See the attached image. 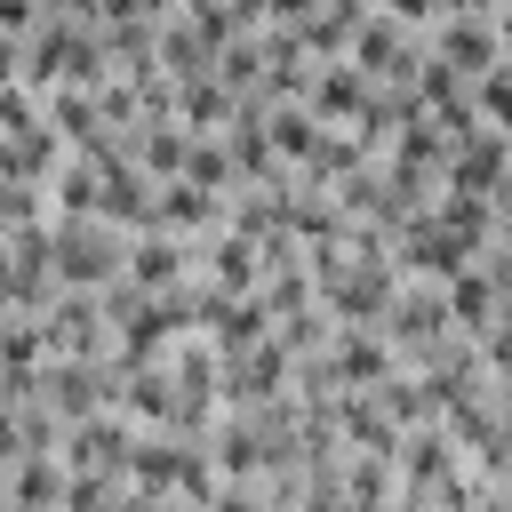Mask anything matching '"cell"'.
Instances as JSON below:
<instances>
[{"label":"cell","mask_w":512,"mask_h":512,"mask_svg":"<svg viewBox=\"0 0 512 512\" xmlns=\"http://www.w3.org/2000/svg\"><path fill=\"white\" fill-rule=\"evenodd\" d=\"M48 264L56 288H112L128 272V232L112 216H48Z\"/></svg>","instance_id":"cell-1"},{"label":"cell","mask_w":512,"mask_h":512,"mask_svg":"<svg viewBox=\"0 0 512 512\" xmlns=\"http://www.w3.org/2000/svg\"><path fill=\"white\" fill-rule=\"evenodd\" d=\"M376 328H384V344L400 352V368H424V360L456 336V320H448V280H400Z\"/></svg>","instance_id":"cell-2"},{"label":"cell","mask_w":512,"mask_h":512,"mask_svg":"<svg viewBox=\"0 0 512 512\" xmlns=\"http://www.w3.org/2000/svg\"><path fill=\"white\" fill-rule=\"evenodd\" d=\"M40 336L48 352H88V360H112V312H104V288H56L40 304Z\"/></svg>","instance_id":"cell-3"},{"label":"cell","mask_w":512,"mask_h":512,"mask_svg":"<svg viewBox=\"0 0 512 512\" xmlns=\"http://www.w3.org/2000/svg\"><path fill=\"white\" fill-rule=\"evenodd\" d=\"M352 64H360L376 88H400V80H416V64H424V32L400 24V16H384V8H368L360 32H352Z\"/></svg>","instance_id":"cell-4"},{"label":"cell","mask_w":512,"mask_h":512,"mask_svg":"<svg viewBox=\"0 0 512 512\" xmlns=\"http://www.w3.org/2000/svg\"><path fill=\"white\" fill-rule=\"evenodd\" d=\"M40 400H48L64 424H80V416L112 408V360H88V352H48V360H40Z\"/></svg>","instance_id":"cell-5"},{"label":"cell","mask_w":512,"mask_h":512,"mask_svg":"<svg viewBox=\"0 0 512 512\" xmlns=\"http://www.w3.org/2000/svg\"><path fill=\"white\" fill-rule=\"evenodd\" d=\"M296 384V352L280 344V336H256L248 352H224V408H256V400H272V392H288Z\"/></svg>","instance_id":"cell-6"},{"label":"cell","mask_w":512,"mask_h":512,"mask_svg":"<svg viewBox=\"0 0 512 512\" xmlns=\"http://www.w3.org/2000/svg\"><path fill=\"white\" fill-rule=\"evenodd\" d=\"M472 256H480V248H472L464 232H448V224H440L432 208H424V216H416V224L400 232V248H392L400 280H456V272H464Z\"/></svg>","instance_id":"cell-7"},{"label":"cell","mask_w":512,"mask_h":512,"mask_svg":"<svg viewBox=\"0 0 512 512\" xmlns=\"http://www.w3.org/2000/svg\"><path fill=\"white\" fill-rule=\"evenodd\" d=\"M192 272H200V240H184V232H168V224L128 232V272H120V280H136L144 296H152V288H176V280H192Z\"/></svg>","instance_id":"cell-8"},{"label":"cell","mask_w":512,"mask_h":512,"mask_svg":"<svg viewBox=\"0 0 512 512\" xmlns=\"http://www.w3.org/2000/svg\"><path fill=\"white\" fill-rule=\"evenodd\" d=\"M136 440H144V424H136L128 408H96V416H80V424H64V464H96V472H128V456H136Z\"/></svg>","instance_id":"cell-9"},{"label":"cell","mask_w":512,"mask_h":512,"mask_svg":"<svg viewBox=\"0 0 512 512\" xmlns=\"http://www.w3.org/2000/svg\"><path fill=\"white\" fill-rule=\"evenodd\" d=\"M320 360H328L336 384H384V376L400 368V352H392L384 328H368V320H336V336L320 344Z\"/></svg>","instance_id":"cell-10"},{"label":"cell","mask_w":512,"mask_h":512,"mask_svg":"<svg viewBox=\"0 0 512 512\" xmlns=\"http://www.w3.org/2000/svg\"><path fill=\"white\" fill-rule=\"evenodd\" d=\"M200 280H208V288H224V296H248V288L264 280V248H256V232L216 224V232L200 240Z\"/></svg>","instance_id":"cell-11"},{"label":"cell","mask_w":512,"mask_h":512,"mask_svg":"<svg viewBox=\"0 0 512 512\" xmlns=\"http://www.w3.org/2000/svg\"><path fill=\"white\" fill-rule=\"evenodd\" d=\"M504 168H512V136L480 120L464 144H448V168H440V184H456V192H496V184H504Z\"/></svg>","instance_id":"cell-12"},{"label":"cell","mask_w":512,"mask_h":512,"mask_svg":"<svg viewBox=\"0 0 512 512\" xmlns=\"http://www.w3.org/2000/svg\"><path fill=\"white\" fill-rule=\"evenodd\" d=\"M368 96H376V80H368L352 56H328V64L312 72V96H304V104H312L328 128H352V120L368 112Z\"/></svg>","instance_id":"cell-13"},{"label":"cell","mask_w":512,"mask_h":512,"mask_svg":"<svg viewBox=\"0 0 512 512\" xmlns=\"http://www.w3.org/2000/svg\"><path fill=\"white\" fill-rule=\"evenodd\" d=\"M152 224H168V232H184V240H208V232L224 224V192H208V184H192V176H160Z\"/></svg>","instance_id":"cell-14"},{"label":"cell","mask_w":512,"mask_h":512,"mask_svg":"<svg viewBox=\"0 0 512 512\" xmlns=\"http://www.w3.org/2000/svg\"><path fill=\"white\" fill-rule=\"evenodd\" d=\"M40 104H48V128H56V136H64L72 152H96V144L112 136V120H104V96H96V88H80V80L48 88Z\"/></svg>","instance_id":"cell-15"},{"label":"cell","mask_w":512,"mask_h":512,"mask_svg":"<svg viewBox=\"0 0 512 512\" xmlns=\"http://www.w3.org/2000/svg\"><path fill=\"white\" fill-rule=\"evenodd\" d=\"M432 48L464 72V80H480L496 56H504V40H496V16H440L432 24Z\"/></svg>","instance_id":"cell-16"},{"label":"cell","mask_w":512,"mask_h":512,"mask_svg":"<svg viewBox=\"0 0 512 512\" xmlns=\"http://www.w3.org/2000/svg\"><path fill=\"white\" fill-rule=\"evenodd\" d=\"M128 136V152L152 168V176H184V152H192V128L176 120V112H160V120H136V128H120Z\"/></svg>","instance_id":"cell-17"},{"label":"cell","mask_w":512,"mask_h":512,"mask_svg":"<svg viewBox=\"0 0 512 512\" xmlns=\"http://www.w3.org/2000/svg\"><path fill=\"white\" fill-rule=\"evenodd\" d=\"M48 200H56V216H96L104 208V168L88 152H64L56 176H48Z\"/></svg>","instance_id":"cell-18"},{"label":"cell","mask_w":512,"mask_h":512,"mask_svg":"<svg viewBox=\"0 0 512 512\" xmlns=\"http://www.w3.org/2000/svg\"><path fill=\"white\" fill-rule=\"evenodd\" d=\"M208 336H216V352H248L256 336H272V304H264V288L224 296V304H216V320H208Z\"/></svg>","instance_id":"cell-19"},{"label":"cell","mask_w":512,"mask_h":512,"mask_svg":"<svg viewBox=\"0 0 512 512\" xmlns=\"http://www.w3.org/2000/svg\"><path fill=\"white\" fill-rule=\"evenodd\" d=\"M400 496V456L344 448V504H392Z\"/></svg>","instance_id":"cell-20"},{"label":"cell","mask_w":512,"mask_h":512,"mask_svg":"<svg viewBox=\"0 0 512 512\" xmlns=\"http://www.w3.org/2000/svg\"><path fill=\"white\" fill-rule=\"evenodd\" d=\"M232 104H240V96H232V88H224L216 72H200V80H176V120H184L192 136L224 128V120H232Z\"/></svg>","instance_id":"cell-21"},{"label":"cell","mask_w":512,"mask_h":512,"mask_svg":"<svg viewBox=\"0 0 512 512\" xmlns=\"http://www.w3.org/2000/svg\"><path fill=\"white\" fill-rule=\"evenodd\" d=\"M496 304H504V296H496V280H488L480 264H464V272L448 280V320H456L464 336H480V328L496 320Z\"/></svg>","instance_id":"cell-22"},{"label":"cell","mask_w":512,"mask_h":512,"mask_svg":"<svg viewBox=\"0 0 512 512\" xmlns=\"http://www.w3.org/2000/svg\"><path fill=\"white\" fill-rule=\"evenodd\" d=\"M320 128H328V120H320V112H312L304 96H288V104H272V144H280V160H288V168H304V160H312V144H320Z\"/></svg>","instance_id":"cell-23"},{"label":"cell","mask_w":512,"mask_h":512,"mask_svg":"<svg viewBox=\"0 0 512 512\" xmlns=\"http://www.w3.org/2000/svg\"><path fill=\"white\" fill-rule=\"evenodd\" d=\"M368 160V144L352 136V128H320V144H312V160L296 168V176H312V184H336L344 168H360Z\"/></svg>","instance_id":"cell-24"},{"label":"cell","mask_w":512,"mask_h":512,"mask_svg":"<svg viewBox=\"0 0 512 512\" xmlns=\"http://www.w3.org/2000/svg\"><path fill=\"white\" fill-rule=\"evenodd\" d=\"M184 176L232 200V184H240V168H232V152H224V136H216V128H208V136H192V152H184Z\"/></svg>","instance_id":"cell-25"},{"label":"cell","mask_w":512,"mask_h":512,"mask_svg":"<svg viewBox=\"0 0 512 512\" xmlns=\"http://www.w3.org/2000/svg\"><path fill=\"white\" fill-rule=\"evenodd\" d=\"M56 200L48 184H24V176H0V232H24V224H48Z\"/></svg>","instance_id":"cell-26"},{"label":"cell","mask_w":512,"mask_h":512,"mask_svg":"<svg viewBox=\"0 0 512 512\" xmlns=\"http://www.w3.org/2000/svg\"><path fill=\"white\" fill-rule=\"evenodd\" d=\"M472 104H480L488 128H512V56H496V64L472 80Z\"/></svg>","instance_id":"cell-27"},{"label":"cell","mask_w":512,"mask_h":512,"mask_svg":"<svg viewBox=\"0 0 512 512\" xmlns=\"http://www.w3.org/2000/svg\"><path fill=\"white\" fill-rule=\"evenodd\" d=\"M472 344H480V360H488V376H512V320H488V328H480Z\"/></svg>","instance_id":"cell-28"},{"label":"cell","mask_w":512,"mask_h":512,"mask_svg":"<svg viewBox=\"0 0 512 512\" xmlns=\"http://www.w3.org/2000/svg\"><path fill=\"white\" fill-rule=\"evenodd\" d=\"M384 16H400V24H416V32H432L440 24V0H376Z\"/></svg>","instance_id":"cell-29"},{"label":"cell","mask_w":512,"mask_h":512,"mask_svg":"<svg viewBox=\"0 0 512 512\" xmlns=\"http://www.w3.org/2000/svg\"><path fill=\"white\" fill-rule=\"evenodd\" d=\"M40 16H64V24H104V0H40Z\"/></svg>","instance_id":"cell-30"},{"label":"cell","mask_w":512,"mask_h":512,"mask_svg":"<svg viewBox=\"0 0 512 512\" xmlns=\"http://www.w3.org/2000/svg\"><path fill=\"white\" fill-rule=\"evenodd\" d=\"M32 24H40V0H0V32H16V40H24Z\"/></svg>","instance_id":"cell-31"},{"label":"cell","mask_w":512,"mask_h":512,"mask_svg":"<svg viewBox=\"0 0 512 512\" xmlns=\"http://www.w3.org/2000/svg\"><path fill=\"white\" fill-rule=\"evenodd\" d=\"M8 80H24V40H16V32H0V88H8Z\"/></svg>","instance_id":"cell-32"},{"label":"cell","mask_w":512,"mask_h":512,"mask_svg":"<svg viewBox=\"0 0 512 512\" xmlns=\"http://www.w3.org/2000/svg\"><path fill=\"white\" fill-rule=\"evenodd\" d=\"M504 0H440V16H496Z\"/></svg>","instance_id":"cell-33"},{"label":"cell","mask_w":512,"mask_h":512,"mask_svg":"<svg viewBox=\"0 0 512 512\" xmlns=\"http://www.w3.org/2000/svg\"><path fill=\"white\" fill-rule=\"evenodd\" d=\"M496 224H512V168H504V184H496Z\"/></svg>","instance_id":"cell-34"},{"label":"cell","mask_w":512,"mask_h":512,"mask_svg":"<svg viewBox=\"0 0 512 512\" xmlns=\"http://www.w3.org/2000/svg\"><path fill=\"white\" fill-rule=\"evenodd\" d=\"M8 272H16V248H8V232H0V288H8Z\"/></svg>","instance_id":"cell-35"}]
</instances>
